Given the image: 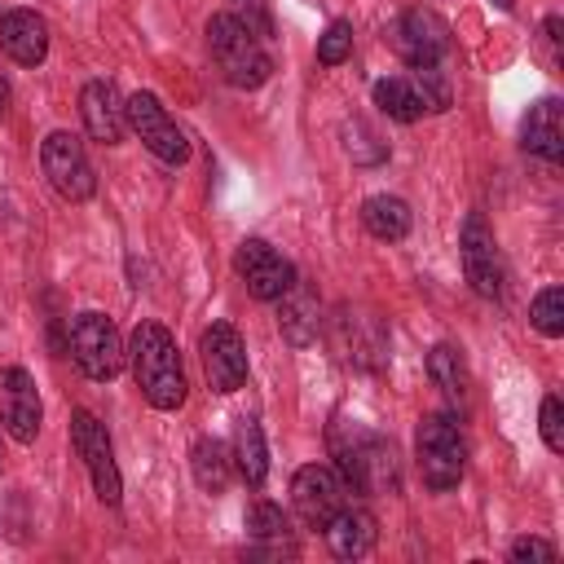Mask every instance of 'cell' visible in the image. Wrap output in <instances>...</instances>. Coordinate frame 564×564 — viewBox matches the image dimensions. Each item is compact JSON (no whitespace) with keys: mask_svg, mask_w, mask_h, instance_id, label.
<instances>
[{"mask_svg":"<svg viewBox=\"0 0 564 564\" xmlns=\"http://www.w3.org/2000/svg\"><path fill=\"white\" fill-rule=\"evenodd\" d=\"M128 366H132L141 397L154 410H181L185 405V370H181V352H176V339L167 326L141 322L128 339Z\"/></svg>","mask_w":564,"mask_h":564,"instance_id":"cell-1","label":"cell"},{"mask_svg":"<svg viewBox=\"0 0 564 564\" xmlns=\"http://www.w3.org/2000/svg\"><path fill=\"white\" fill-rule=\"evenodd\" d=\"M207 48L216 70L234 84V88H260L273 75V57L264 48V40L242 26L234 13H212L207 18Z\"/></svg>","mask_w":564,"mask_h":564,"instance_id":"cell-2","label":"cell"},{"mask_svg":"<svg viewBox=\"0 0 564 564\" xmlns=\"http://www.w3.org/2000/svg\"><path fill=\"white\" fill-rule=\"evenodd\" d=\"M330 445H335V458H339V471L344 480L357 489V494H383V489H397V454L383 436L348 423V432H330Z\"/></svg>","mask_w":564,"mask_h":564,"instance_id":"cell-3","label":"cell"},{"mask_svg":"<svg viewBox=\"0 0 564 564\" xmlns=\"http://www.w3.org/2000/svg\"><path fill=\"white\" fill-rule=\"evenodd\" d=\"M414 458H419V476L427 489L445 494L463 480L467 471V441H463V427L454 414H427L419 423V436H414Z\"/></svg>","mask_w":564,"mask_h":564,"instance_id":"cell-4","label":"cell"},{"mask_svg":"<svg viewBox=\"0 0 564 564\" xmlns=\"http://www.w3.org/2000/svg\"><path fill=\"white\" fill-rule=\"evenodd\" d=\"M66 352H70V361H75L88 379H97V383L115 379V375L123 370V361H128V348H123L115 322H110L106 313H97V308L70 317V326H66Z\"/></svg>","mask_w":564,"mask_h":564,"instance_id":"cell-5","label":"cell"},{"mask_svg":"<svg viewBox=\"0 0 564 564\" xmlns=\"http://www.w3.org/2000/svg\"><path fill=\"white\" fill-rule=\"evenodd\" d=\"M70 445H75V454H79L84 467H88L93 494H97L106 507H115L119 494H123V480H119V467H115V449H110L106 423H101L97 414H88V410H75V414H70Z\"/></svg>","mask_w":564,"mask_h":564,"instance_id":"cell-6","label":"cell"},{"mask_svg":"<svg viewBox=\"0 0 564 564\" xmlns=\"http://www.w3.org/2000/svg\"><path fill=\"white\" fill-rule=\"evenodd\" d=\"M123 115H128V128L141 137V145L154 154V159H163V163H185L189 159V137L176 128V119L163 110V101L154 97V93H132L128 101H123Z\"/></svg>","mask_w":564,"mask_h":564,"instance_id":"cell-7","label":"cell"},{"mask_svg":"<svg viewBox=\"0 0 564 564\" xmlns=\"http://www.w3.org/2000/svg\"><path fill=\"white\" fill-rule=\"evenodd\" d=\"M40 167H44L48 185H53L62 198H70V203H88L93 189H97V172H93V163H88L79 137H70V132H48V137H44V145H40Z\"/></svg>","mask_w":564,"mask_h":564,"instance_id":"cell-8","label":"cell"},{"mask_svg":"<svg viewBox=\"0 0 564 564\" xmlns=\"http://www.w3.org/2000/svg\"><path fill=\"white\" fill-rule=\"evenodd\" d=\"M388 40L405 66H441V57L449 53V26L432 9H405L392 22Z\"/></svg>","mask_w":564,"mask_h":564,"instance_id":"cell-9","label":"cell"},{"mask_svg":"<svg viewBox=\"0 0 564 564\" xmlns=\"http://www.w3.org/2000/svg\"><path fill=\"white\" fill-rule=\"evenodd\" d=\"M458 256H463V273L471 282V291L485 300H498L502 295V256H498L494 229L485 225L480 212H467L463 234H458Z\"/></svg>","mask_w":564,"mask_h":564,"instance_id":"cell-10","label":"cell"},{"mask_svg":"<svg viewBox=\"0 0 564 564\" xmlns=\"http://www.w3.org/2000/svg\"><path fill=\"white\" fill-rule=\"evenodd\" d=\"M0 423L18 445H31L40 436L44 423V405H40V388L22 366H4L0 370Z\"/></svg>","mask_w":564,"mask_h":564,"instance_id":"cell-11","label":"cell"},{"mask_svg":"<svg viewBox=\"0 0 564 564\" xmlns=\"http://www.w3.org/2000/svg\"><path fill=\"white\" fill-rule=\"evenodd\" d=\"M234 269L242 273L247 291H251L256 300H282V295L295 286V264H291L286 256H278L264 238H247V242H238Z\"/></svg>","mask_w":564,"mask_h":564,"instance_id":"cell-12","label":"cell"},{"mask_svg":"<svg viewBox=\"0 0 564 564\" xmlns=\"http://www.w3.org/2000/svg\"><path fill=\"white\" fill-rule=\"evenodd\" d=\"M198 352H203V375L212 392H238L247 383V348L229 322H212L198 339Z\"/></svg>","mask_w":564,"mask_h":564,"instance_id":"cell-13","label":"cell"},{"mask_svg":"<svg viewBox=\"0 0 564 564\" xmlns=\"http://www.w3.org/2000/svg\"><path fill=\"white\" fill-rule=\"evenodd\" d=\"M291 502H295V511H300V520H304L308 529H326V520H330L348 498H344V480H339L330 467L308 463V467H300L295 480H291Z\"/></svg>","mask_w":564,"mask_h":564,"instance_id":"cell-14","label":"cell"},{"mask_svg":"<svg viewBox=\"0 0 564 564\" xmlns=\"http://www.w3.org/2000/svg\"><path fill=\"white\" fill-rule=\"evenodd\" d=\"M79 115H84V128L93 141L101 145H119L123 141V128H128V115H123V97L110 79H88L79 88Z\"/></svg>","mask_w":564,"mask_h":564,"instance_id":"cell-15","label":"cell"},{"mask_svg":"<svg viewBox=\"0 0 564 564\" xmlns=\"http://www.w3.org/2000/svg\"><path fill=\"white\" fill-rule=\"evenodd\" d=\"M0 48L18 66H40L48 57V22L35 9H9V13H0Z\"/></svg>","mask_w":564,"mask_h":564,"instance_id":"cell-16","label":"cell"},{"mask_svg":"<svg viewBox=\"0 0 564 564\" xmlns=\"http://www.w3.org/2000/svg\"><path fill=\"white\" fill-rule=\"evenodd\" d=\"M520 141L529 154L546 159V163H560L564 159V106L555 97H542L529 115H524V128H520Z\"/></svg>","mask_w":564,"mask_h":564,"instance_id":"cell-17","label":"cell"},{"mask_svg":"<svg viewBox=\"0 0 564 564\" xmlns=\"http://www.w3.org/2000/svg\"><path fill=\"white\" fill-rule=\"evenodd\" d=\"M326 542H330V551L339 555V560H361L370 546H375V538H379V529H375V516L366 511V507H352V502H344L330 520H326Z\"/></svg>","mask_w":564,"mask_h":564,"instance_id":"cell-18","label":"cell"},{"mask_svg":"<svg viewBox=\"0 0 564 564\" xmlns=\"http://www.w3.org/2000/svg\"><path fill=\"white\" fill-rule=\"evenodd\" d=\"M427 375H432V383L445 392V401L449 405H467L471 401V370H467V361H463V352L454 348V344H436L432 352H427Z\"/></svg>","mask_w":564,"mask_h":564,"instance_id":"cell-19","label":"cell"},{"mask_svg":"<svg viewBox=\"0 0 564 564\" xmlns=\"http://www.w3.org/2000/svg\"><path fill=\"white\" fill-rule=\"evenodd\" d=\"M361 225L379 238V242H401L410 234V207L397 194H370L361 203Z\"/></svg>","mask_w":564,"mask_h":564,"instance_id":"cell-20","label":"cell"},{"mask_svg":"<svg viewBox=\"0 0 564 564\" xmlns=\"http://www.w3.org/2000/svg\"><path fill=\"white\" fill-rule=\"evenodd\" d=\"M278 304H282V313H278L282 335H286L291 344H300V348H304V344H313V339H317V300L295 282Z\"/></svg>","mask_w":564,"mask_h":564,"instance_id":"cell-21","label":"cell"},{"mask_svg":"<svg viewBox=\"0 0 564 564\" xmlns=\"http://www.w3.org/2000/svg\"><path fill=\"white\" fill-rule=\"evenodd\" d=\"M234 467L242 471V480L247 485H264V476H269V445H264V432H260V423H238V436H234Z\"/></svg>","mask_w":564,"mask_h":564,"instance_id":"cell-22","label":"cell"},{"mask_svg":"<svg viewBox=\"0 0 564 564\" xmlns=\"http://www.w3.org/2000/svg\"><path fill=\"white\" fill-rule=\"evenodd\" d=\"M189 467H194L198 489H207V494H225V485H229V449H225L216 436L194 441V449H189Z\"/></svg>","mask_w":564,"mask_h":564,"instance_id":"cell-23","label":"cell"},{"mask_svg":"<svg viewBox=\"0 0 564 564\" xmlns=\"http://www.w3.org/2000/svg\"><path fill=\"white\" fill-rule=\"evenodd\" d=\"M375 106H379L388 119H397V123H414V119L423 115V101H419L414 84L401 79V75H388V79L375 84Z\"/></svg>","mask_w":564,"mask_h":564,"instance_id":"cell-24","label":"cell"},{"mask_svg":"<svg viewBox=\"0 0 564 564\" xmlns=\"http://www.w3.org/2000/svg\"><path fill=\"white\" fill-rule=\"evenodd\" d=\"M529 322L546 335V339H560L564 335V291L560 286H542L533 308H529Z\"/></svg>","mask_w":564,"mask_h":564,"instance_id":"cell-25","label":"cell"},{"mask_svg":"<svg viewBox=\"0 0 564 564\" xmlns=\"http://www.w3.org/2000/svg\"><path fill=\"white\" fill-rule=\"evenodd\" d=\"M247 533L256 538V542H286V516H282V507H273V502H251L247 507Z\"/></svg>","mask_w":564,"mask_h":564,"instance_id":"cell-26","label":"cell"},{"mask_svg":"<svg viewBox=\"0 0 564 564\" xmlns=\"http://www.w3.org/2000/svg\"><path fill=\"white\" fill-rule=\"evenodd\" d=\"M348 53H352V22L335 18V22L317 35V62H322V66H339V62H348Z\"/></svg>","mask_w":564,"mask_h":564,"instance_id":"cell-27","label":"cell"},{"mask_svg":"<svg viewBox=\"0 0 564 564\" xmlns=\"http://www.w3.org/2000/svg\"><path fill=\"white\" fill-rule=\"evenodd\" d=\"M414 93L423 101V110H445L449 106V84L441 75V66H414Z\"/></svg>","mask_w":564,"mask_h":564,"instance_id":"cell-28","label":"cell"},{"mask_svg":"<svg viewBox=\"0 0 564 564\" xmlns=\"http://www.w3.org/2000/svg\"><path fill=\"white\" fill-rule=\"evenodd\" d=\"M229 13H234L242 26H251L260 40H264V35H273V13H269V0H229Z\"/></svg>","mask_w":564,"mask_h":564,"instance_id":"cell-29","label":"cell"},{"mask_svg":"<svg viewBox=\"0 0 564 564\" xmlns=\"http://www.w3.org/2000/svg\"><path fill=\"white\" fill-rule=\"evenodd\" d=\"M542 441H546L551 454H564V405H560V397L542 401Z\"/></svg>","mask_w":564,"mask_h":564,"instance_id":"cell-30","label":"cell"},{"mask_svg":"<svg viewBox=\"0 0 564 564\" xmlns=\"http://www.w3.org/2000/svg\"><path fill=\"white\" fill-rule=\"evenodd\" d=\"M555 555H560V551H555L551 542H542V538H516V542H511V560H516V564H538V560L551 564Z\"/></svg>","mask_w":564,"mask_h":564,"instance_id":"cell-31","label":"cell"},{"mask_svg":"<svg viewBox=\"0 0 564 564\" xmlns=\"http://www.w3.org/2000/svg\"><path fill=\"white\" fill-rule=\"evenodd\" d=\"M494 4H498V9H511V4H516V0H494Z\"/></svg>","mask_w":564,"mask_h":564,"instance_id":"cell-32","label":"cell"},{"mask_svg":"<svg viewBox=\"0 0 564 564\" xmlns=\"http://www.w3.org/2000/svg\"><path fill=\"white\" fill-rule=\"evenodd\" d=\"M0 106H4V88H0Z\"/></svg>","mask_w":564,"mask_h":564,"instance_id":"cell-33","label":"cell"},{"mask_svg":"<svg viewBox=\"0 0 564 564\" xmlns=\"http://www.w3.org/2000/svg\"><path fill=\"white\" fill-rule=\"evenodd\" d=\"M0 458H4V454H0Z\"/></svg>","mask_w":564,"mask_h":564,"instance_id":"cell-34","label":"cell"}]
</instances>
